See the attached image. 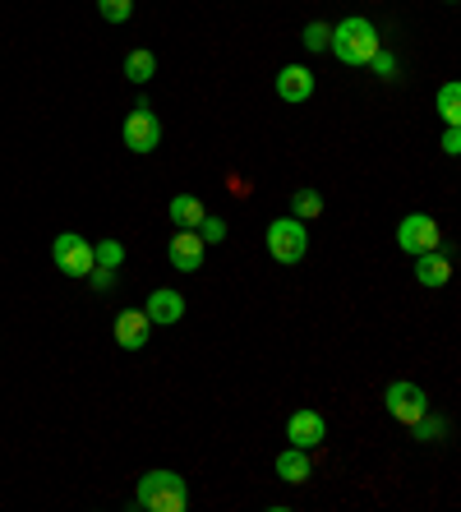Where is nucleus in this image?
I'll use <instances>...</instances> for the list:
<instances>
[{
    "mask_svg": "<svg viewBox=\"0 0 461 512\" xmlns=\"http://www.w3.org/2000/svg\"><path fill=\"white\" fill-rule=\"evenodd\" d=\"M134 508L185 512L190 508V485H185L180 471H148V476H139V489H134Z\"/></svg>",
    "mask_w": 461,
    "mask_h": 512,
    "instance_id": "obj_1",
    "label": "nucleus"
},
{
    "mask_svg": "<svg viewBox=\"0 0 461 512\" xmlns=\"http://www.w3.org/2000/svg\"><path fill=\"white\" fill-rule=\"evenodd\" d=\"M379 47H383V42H379V28L369 24V19H360V14L342 19V24L332 28V37H328V51H332V56L342 60V65H355V70H360V65H369V56H374Z\"/></svg>",
    "mask_w": 461,
    "mask_h": 512,
    "instance_id": "obj_2",
    "label": "nucleus"
},
{
    "mask_svg": "<svg viewBox=\"0 0 461 512\" xmlns=\"http://www.w3.org/2000/svg\"><path fill=\"white\" fill-rule=\"evenodd\" d=\"M268 254L277 263H300L305 259V250H309V231H305V222L300 217H277V222H268Z\"/></svg>",
    "mask_w": 461,
    "mask_h": 512,
    "instance_id": "obj_3",
    "label": "nucleus"
},
{
    "mask_svg": "<svg viewBox=\"0 0 461 512\" xmlns=\"http://www.w3.org/2000/svg\"><path fill=\"white\" fill-rule=\"evenodd\" d=\"M120 139H125V148L130 153H153L157 143H162V120H157V111L148 107V102H139V107L125 116V125H120Z\"/></svg>",
    "mask_w": 461,
    "mask_h": 512,
    "instance_id": "obj_4",
    "label": "nucleus"
},
{
    "mask_svg": "<svg viewBox=\"0 0 461 512\" xmlns=\"http://www.w3.org/2000/svg\"><path fill=\"white\" fill-rule=\"evenodd\" d=\"M397 245H402L411 259H420V254L443 250V231H438V222L429 213H411L402 227H397Z\"/></svg>",
    "mask_w": 461,
    "mask_h": 512,
    "instance_id": "obj_5",
    "label": "nucleus"
},
{
    "mask_svg": "<svg viewBox=\"0 0 461 512\" xmlns=\"http://www.w3.org/2000/svg\"><path fill=\"white\" fill-rule=\"evenodd\" d=\"M51 259H56V268L65 277H88L93 273V245L79 236V231H60L56 245H51Z\"/></svg>",
    "mask_w": 461,
    "mask_h": 512,
    "instance_id": "obj_6",
    "label": "nucleus"
},
{
    "mask_svg": "<svg viewBox=\"0 0 461 512\" xmlns=\"http://www.w3.org/2000/svg\"><path fill=\"white\" fill-rule=\"evenodd\" d=\"M383 406H388V416L397 420V425H415V420L429 411V397H425V388H420V383L397 379V383H388Z\"/></svg>",
    "mask_w": 461,
    "mask_h": 512,
    "instance_id": "obj_7",
    "label": "nucleus"
},
{
    "mask_svg": "<svg viewBox=\"0 0 461 512\" xmlns=\"http://www.w3.org/2000/svg\"><path fill=\"white\" fill-rule=\"evenodd\" d=\"M286 439H291V448H305V453H314V448L328 439V420H323L319 411L300 406L296 416L286 420Z\"/></svg>",
    "mask_w": 461,
    "mask_h": 512,
    "instance_id": "obj_8",
    "label": "nucleus"
},
{
    "mask_svg": "<svg viewBox=\"0 0 461 512\" xmlns=\"http://www.w3.org/2000/svg\"><path fill=\"white\" fill-rule=\"evenodd\" d=\"M166 254H171V263H176L180 273H199V268H203V254H208V245H203V236H199L194 227H176V236H171Z\"/></svg>",
    "mask_w": 461,
    "mask_h": 512,
    "instance_id": "obj_9",
    "label": "nucleus"
},
{
    "mask_svg": "<svg viewBox=\"0 0 461 512\" xmlns=\"http://www.w3.org/2000/svg\"><path fill=\"white\" fill-rule=\"evenodd\" d=\"M143 314H148L153 328H171V323L185 319V296L171 291V286H157L153 296H148V305H143Z\"/></svg>",
    "mask_w": 461,
    "mask_h": 512,
    "instance_id": "obj_10",
    "label": "nucleus"
},
{
    "mask_svg": "<svg viewBox=\"0 0 461 512\" xmlns=\"http://www.w3.org/2000/svg\"><path fill=\"white\" fill-rule=\"evenodd\" d=\"M111 333H116V342L125 346V351H143V346H148V337H153V323H148V314H143V310H120Z\"/></svg>",
    "mask_w": 461,
    "mask_h": 512,
    "instance_id": "obj_11",
    "label": "nucleus"
},
{
    "mask_svg": "<svg viewBox=\"0 0 461 512\" xmlns=\"http://www.w3.org/2000/svg\"><path fill=\"white\" fill-rule=\"evenodd\" d=\"M277 97H282V102H309V97H314V70H305V65H282V74H277Z\"/></svg>",
    "mask_w": 461,
    "mask_h": 512,
    "instance_id": "obj_12",
    "label": "nucleus"
},
{
    "mask_svg": "<svg viewBox=\"0 0 461 512\" xmlns=\"http://www.w3.org/2000/svg\"><path fill=\"white\" fill-rule=\"evenodd\" d=\"M448 277H452V259H448L443 250L420 254V259H415V282L429 286V291H438V286H448Z\"/></svg>",
    "mask_w": 461,
    "mask_h": 512,
    "instance_id": "obj_13",
    "label": "nucleus"
},
{
    "mask_svg": "<svg viewBox=\"0 0 461 512\" xmlns=\"http://www.w3.org/2000/svg\"><path fill=\"white\" fill-rule=\"evenodd\" d=\"M309 471H314V466H309L305 448H286V453H277V476H282L286 485H305Z\"/></svg>",
    "mask_w": 461,
    "mask_h": 512,
    "instance_id": "obj_14",
    "label": "nucleus"
},
{
    "mask_svg": "<svg viewBox=\"0 0 461 512\" xmlns=\"http://www.w3.org/2000/svg\"><path fill=\"white\" fill-rule=\"evenodd\" d=\"M166 213H171L176 227H199L208 208H203V199H194V194H176V199L166 203Z\"/></svg>",
    "mask_w": 461,
    "mask_h": 512,
    "instance_id": "obj_15",
    "label": "nucleus"
},
{
    "mask_svg": "<svg viewBox=\"0 0 461 512\" xmlns=\"http://www.w3.org/2000/svg\"><path fill=\"white\" fill-rule=\"evenodd\" d=\"M157 74V56L153 51H130V56H125V79H130V84H148V79H153Z\"/></svg>",
    "mask_w": 461,
    "mask_h": 512,
    "instance_id": "obj_16",
    "label": "nucleus"
},
{
    "mask_svg": "<svg viewBox=\"0 0 461 512\" xmlns=\"http://www.w3.org/2000/svg\"><path fill=\"white\" fill-rule=\"evenodd\" d=\"M291 217H300V222L323 217V194L319 190H296V199H291Z\"/></svg>",
    "mask_w": 461,
    "mask_h": 512,
    "instance_id": "obj_17",
    "label": "nucleus"
},
{
    "mask_svg": "<svg viewBox=\"0 0 461 512\" xmlns=\"http://www.w3.org/2000/svg\"><path fill=\"white\" fill-rule=\"evenodd\" d=\"M438 116L448 120V125H461V84L438 88Z\"/></svg>",
    "mask_w": 461,
    "mask_h": 512,
    "instance_id": "obj_18",
    "label": "nucleus"
},
{
    "mask_svg": "<svg viewBox=\"0 0 461 512\" xmlns=\"http://www.w3.org/2000/svg\"><path fill=\"white\" fill-rule=\"evenodd\" d=\"M97 14H102L107 24H130L134 0H97Z\"/></svg>",
    "mask_w": 461,
    "mask_h": 512,
    "instance_id": "obj_19",
    "label": "nucleus"
},
{
    "mask_svg": "<svg viewBox=\"0 0 461 512\" xmlns=\"http://www.w3.org/2000/svg\"><path fill=\"white\" fill-rule=\"evenodd\" d=\"M194 231L203 236V245H222V240H226V222H222V217H213V213H203V222Z\"/></svg>",
    "mask_w": 461,
    "mask_h": 512,
    "instance_id": "obj_20",
    "label": "nucleus"
},
{
    "mask_svg": "<svg viewBox=\"0 0 461 512\" xmlns=\"http://www.w3.org/2000/svg\"><path fill=\"white\" fill-rule=\"evenodd\" d=\"M93 259L102 263V268H120V259H125V245H120V240H102V245H93Z\"/></svg>",
    "mask_w": 461,
    "mask_h": 512,
    "instance_id": "obj_21",
    "label": "nucleus"
},
{
    "mask_svg": "<svg viewBox=\"0 0 461 512\" xmlns=\"http://www.w3.org/2000/svg\"><path fill=\"white\" fill-rule=\"evenodd\" d=\"M415 439H420V443H434V439H443V420H438V416H429V411H425V416H420V420H415Z\"/></svg>",
    "mask_w": 461,
    "mask_h": 512,
    "instance_id": "obj_22",
    "label": "nucleus"
},
{
    "mask_svg": "<svg viewBox=\"0 0 461 512\" xmlns=\"http://www.w3.org/2000/svg\"><path fill=\"white\" fill-rule=\"evenodd\" d=\"M369 70L379 74V79H397V56H392V51H374V56H369Z\"/></svg>",
    "mask_w": 461,
    "mask_h": 512,
    "instance_id": "obj_23",
    "label": "nucleus"
},
{
    "mask_svg": "<svg viewBox=\"0 0 461 512\" xmlns=\"http://www.w3.org/2000/svg\"><path fill=\"white\" fill-rule=\"evenodd\" d=\"M328 37H332V24H309L305 28V51H328Z\"/></svg>",
    "mask_w": 461,
    "mask_h": 512,
    "instance_id": "obj_24",
    "label": "nucleus"
},
{
    "mask_svg": "<svg viewBox=\"0 0 461 512\" xmlns=\"http://www.w3.org/2000/svg\"><path fill=\"white\" fill-rule=\"evenodd\" d=\"M88 282H93V291H111V286H116V268H102V263H93Z\"/></svg>",
    "mask_w": 461,
    "mask_h": 512,
    "instance_id": "obj_25",
    "label": "nucleus"
},
{
    "mask_svg": "<svg viewBox=\"0 0 461 512\" xmlns=\"http://www.w3.org/2000/svg\"><path fill=\"white\" fill-rule=\"evenodd\" d=\"M443 153H448V157L461 153V130H457V125H448V134H443Z\"/></svg>",
    "mask_w": 461,
    "mask_h": 512,
    "instance_id": "obj_26",
    "label": "nucleus"
},
{
    "mask_svg": "<svg viewBox=\"0 0 461 512\" xmlns=\"http://www.w3.org/2000/svg\"><path fill=\"white\" fill-rule=\"evenodd\" d=\"M448 5H457V0H448Z\"/></svg>",
    "mask_w": 461,
    "mask_h": 512,
    "instance_id": "obj_27",
    "label": "nucleus"
}]
</instances>
